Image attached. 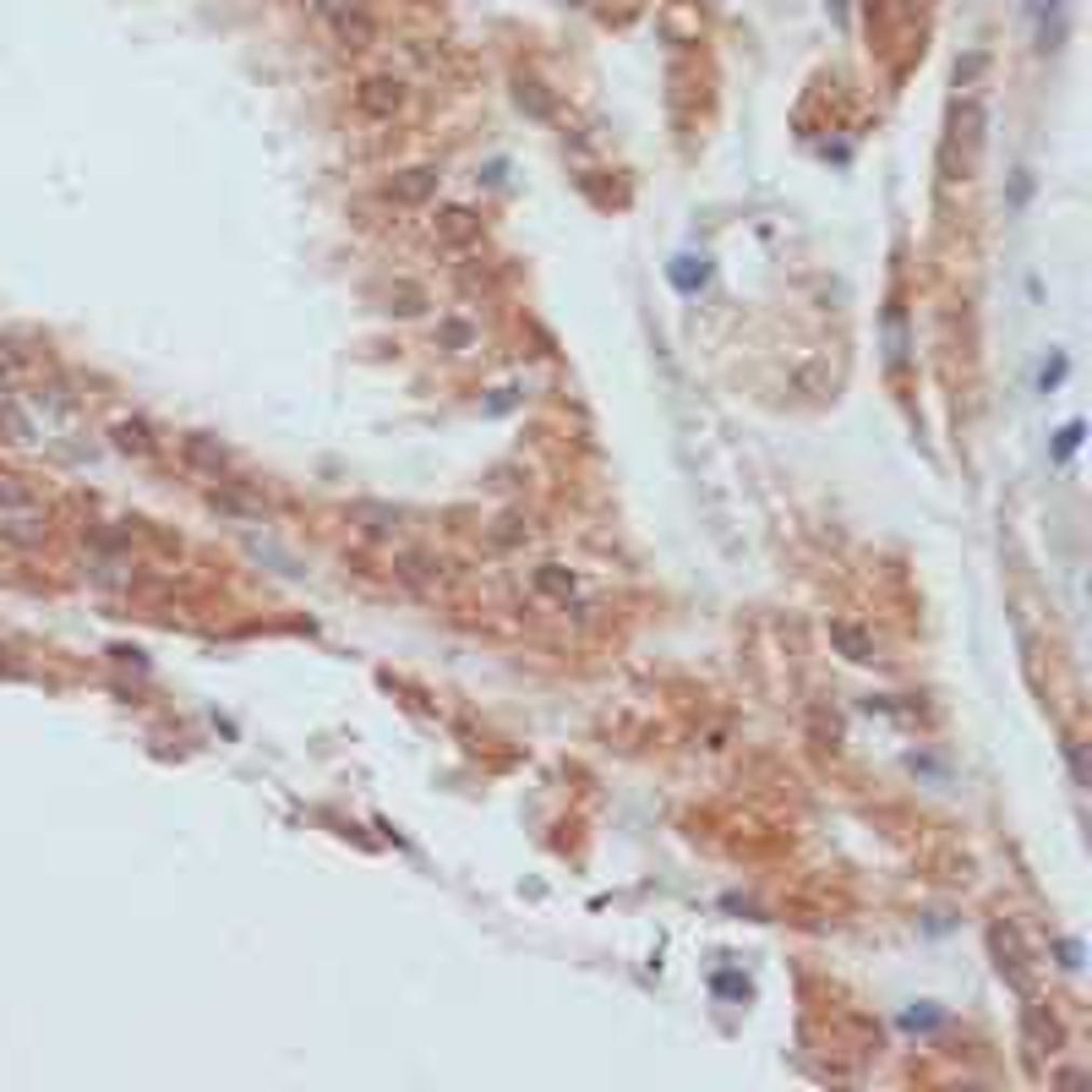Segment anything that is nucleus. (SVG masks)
Segmentation results:
<instances>
[{"instance_id":"obj_1","label":"nucleus","mask_w":1092,"mask_h":1092,"mask_svg":"<svg viewBox=\"0 0 1092 1092\" xmlns=\"http://www.w3.org/2000/svg\"><path fill=\"white\" fill-rule=\"evenodd\" d=\"M0 536L17 541V547L44 541V502L12 475H0Z\"/></svg>"},{"instance_id":"obj_14","label":"nucleus","mask_w":1092,"mask_h":1092,"mask_svg":"<svg viewBox=\"0 0 1092 1092\" xmlns=\"http://www.w3.org/2000/svg\"><path fill=\"white\" fill-rule=\"evenodd\" d=\"M443 340H448V345H470V328H465V322H448Z\"/></svg>"},{"instance_id":"obj_11","label":"nucleus","mask_w":1092,"mask_h":1092,"mask_svg":"<svg viewBox=\"0 0 1092 1092\" xmlns=\"http://www.w3.org/2000/svg\"><path fill=\"white\" fill-rule=\"evenodd\" d=\"M350 520H361V530H372V536H388V530H393V509H377V502H356Z\"/></svg>"},{"instance_id":"obj_4","label":"nucleus","mask_w":1092,"mask_h":1092,"mask_svg":"<svg viewBox=\"0 0 1092 1092\" xmlns=\"http://www.w3.org/2000/svg\"><path fill=\"white\" fill-rule=\"evenodd\" d=\"M383 197L399 203V208H421L438 197V170L432 164H421V170H399L393 181H383Z\"/></svg>"},{"instance_id":"obj_2","label":"nucleus","mask_w":1092,"mask_h":1092,"mask_svg":"<svg viewBox=\"0 0 1092 1092\" xmlns=\"http://www.w3.org/2000/svg\"><path fill=\"white\" fill-rule=\"evenodd\" d=\"M312 12L345 50H372L377 44V23L367 12V0H312Z\"/></svg>"},{"instance_id":"obj_5","label":"nucleus","mask_w":1092,"mask_h":1092,"mask_svg":"<svg viewBox=\"0 0 1092 1092\" xmlns=\"http://www.w3.org/2000/svg\"><path fill=\"white\" fill-rule=\"evenodd\" d=\"M989 945H994V956H999V972L1011 978L1022 994H1033V983H1027V951H1022V940H1017L1011 923H994V929H989Z\"/></svg>"},{"instance_id":"obj_8","label":"nucleus","mask_w":1092,"mask_h":1092,"mask_svg":"<svg viewBox=\"0 0 1092 1092\" xmlns=\"http://www.w3.org/2000/svg\"><path fill=\"white\" fill-rule=\"evenodd\" d=\"M181 454H186V459H192V465H197L203 475H213V481H219V475L230 470V454H224V448H219L213 438H186V443H181Z\"/></svg>"},{"instance_id":"obj_6","label":"nucleus","mask_w":1092,"mask_h":1092,"mask_svg":"<svg viewBox=\"0 0 1092 1092\" xmlns=\"http://www.w3.org/2000/svg\"><path fill=\"white\" fill-rule=\"evenodd\" d=\"M1027 17L1038 28V50H1060V39H1065V0H1027Z\"/></svg>"},{"instance_id":"obj_12","label":"nucleus","mask_w":1092,"mask_h":1092,"mask_svg":"<svg viewBox=\"0 0 1092 1092\" xmlns=\"http://www.w3.org/2000/svg\"><path fill=\"white\" fill-rule=\"evenodd\" d=\"M115 448H126V454H153V438H148L142 421H121V427H115Z\"/></svg>"},{"instance_id":"obj_13","label":"nucleus","mask_w":1092,"mask_h":1092,"mask_svg":"<svg viewBox=\"0 0 1092 1092\" xmlns=\"http://www.w3.org/2000/svg\"><path fill=\"white\" fill-rule=\"evenodd\" d=\"M399 312H421V290H410V285H399Z\"/></svg>"},{"instance_id":"obj_10","label":"nucleus","mask_w":1092,"mask_h":1092,"mask_svg":"<svg viewBox=\"0 0 1092 1092\" xmlns=\"http://www.w3.org/2000/svg\"><path fill=\"white\" fill-rule=\"evenodd\" d=\"M438 235H443L448 246H465V240H475V235H481V224H475L465 208H448V213L438 219Z\"/></svg>"},{"instance_id":"obj_3","label":"nucleus","mask_w":1092,"mask_h":1092,"mask_svg":"<svg viewBox=\"0 0 1092 1092\" xmlns=\"http://www.w3.org/2000/svg\"><path fill=\"white\" fill-rule=\"evenodd\" d=\"M356 110H361L367 121H399V115L410 110V88H404V77H393V71L367 77L361 88H356Z\"/></svg>"},{"instance_id":"obj_7","label":"nucleus","mask_w":1092,"mask_h":1092,"mask_svg":"<svg viewBox=\"0 0 1092 1092\" xmlns=\"http://www.w3.org/2000/svg\"><path fill=\"white\" fill-rule=\"evenodd\" d=\"M830 645H835V650H842L847 661H858V666H863V661H874V639H869L863 628L842 623V618H835V623H830Z\"/></svg>"},{"instance_id":"obj_9","label":"nucleus","mask_w":1092,"mask_h":1092,"mask_svg":"<svg viewBox=\"0 0 1092 1092\" xmlns=\"http://www.w3.org/2000/svg\"><path fill=\"white\" fill-rule=\"evenodd\" d=\"M536 591L541 596H552V602H573V591H579V579L568 573V568H557V563H547V568H536Z\"/></svg>"}]
</instances>
